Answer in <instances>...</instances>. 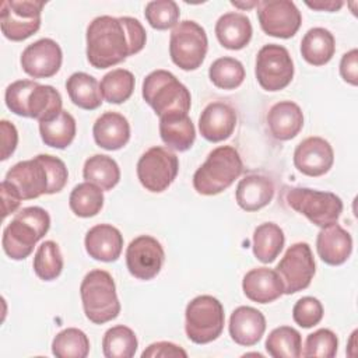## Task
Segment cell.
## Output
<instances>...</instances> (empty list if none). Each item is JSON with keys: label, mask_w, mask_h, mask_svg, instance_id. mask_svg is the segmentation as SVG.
I'll list each match as a JSON object with an SVG mask.
<instances>
[{"label": "cell", "mask_w": 358, "mask_h": 358, "mask_svg": "<svg viewBox=\"0 0 358 358\" xmlns=\"http://www.w3.org/2000/svg\"><path fill=\"white\" fill-rule=\"evenodd\" d=\"M87 59L95 69H108L138 53L147 41L144 27L133 17L101 15L87 27Z\"/></svg>", "instance_id": "cell-1"}, {"label": "cell", "mask_w": 358, "mask_h": 358, "mask_svg": "<svg viewBox=\"0 0 358 358\" xmlns=\"http://www.w3.org/2000/svg\"><path fill=\"white\" fill-rule=\"evenodd\" d=\"M67 178V168L60 158L39 154L11 166L4 180L17 189L22 200H31L42 194L59 193L66 186Z\"/></svg>", "instance_id": "cell-2"}, {"label": "cell", "mask_w": 358, "mask_h": 358, "mask_svg": "<svg viewBox=\"0 0 358 358\" xmlns=\"http://www.w3.org/2000/svg\"><path fill=\"white\" fill-rule=\"evenodd\" d=\"M50 227V217L46 210L38 206L20 210L3 231V250L13 260L28 257L38 241Z\"/></svg>", "instance_id": "cell-3"}, {"label": "cell", "mask_w": 358, "mask_h": 358, "mask_svg": "<svg viewBox=\"0 0 358 358\" xmlns=\"http://www.w3.org/2000/svg\"><path fill=\"white\" fill-rule=\"evenodd\" d=\"M243 164L231 145L214 148L193 175V187L203 196H214L228 189L241 176Z\"/></svg>", "instance_id": "cell-4"}, {"label": "cell", "mask_w": 358, "mask_h": 358, "mask_svg": "<svg viewBox=\"0 0 358 358\" xmlns=\"http://www.w3.org/2000/svg\"><path fill=\"white\" fill-rule=\"evenodd\" d=\"M83 309L87 319L103 324L117 317L120 302L112 275L105 270H92L85 274L80 285Z\"/></svg>", "instance_id": "cell-5"}, {"label": "cell", "mask_w": 358, "mask_h": 358, "mask_svg": "<svg viewBox=\"0 0 358 358\" xmlns=\"http://www.w3.org/2000/svg\"><path fill=\"white\" fill-rule=\"evenodd\" d=\"M141 94L158 117L187 113L192 106L189 90L166 70L151 71L143 81Z\"/></svg>", "instance_id": "cell-6"}, {"label": "cell", "mask_w": 358, "mask_h": 358, "mask_svg": "<svg viewBox=\"0 0 358 358\" xmlns=\"http://www.w3.org/2000/svg\"><path fill=\"white\" fill-rule=\"evenodd\" d=\"M224 306L211 295H199L186 306V336L196 344H207L217 340L224 330Z\"/></svg>", "instance_id": "cell-7"}, {"label": "cell", "mask_w": 358, "mask_h": 358, "mask_svg": "<svg viewBox=\"0 0 358 358\" xmlns=\"http://www.w3.org/2000/svg\"><path fill=\"white\" fill-rule=\"evenodd\" d=\"M285 201L292 210L320 228L337 222L343 213L341 199L331 192L292 187L285 193Z\"/></svg>", "instance_id": "cell-8"}, {"label": "cell", "mask_w": 358, "mask_h": 358, "mask_svg": "<svg viewBox=\"0 0 358 358\" xmlns=\"http://www.w3.org/2000/svg\"><path fill=\"white\" fill-rule=\"evenodd\" d=\"M208 39L204 28L196 21L185 20L173 27L169 38V55L182 70H196L204 62Z\"/></svg>", "instance_id": "cell-9"}, {"label": "cell", "mask_w": 358, "mask_h": 358, "mask_svg": "<svg viewBox=\"0 0 358 358\" xmlns=\"http://www.w3.org/2000/svg\"><path fill=\"white\" fill-rule=\"evenodd\" d=\"M42 0H6L1 3L0 27L3 35L14 42L34 35L41 27Z\"/></svg>", "instance_id": "cell-10"}, {"label": "cell", "mask_w": 358, "mask_h": 358, "mask_svg": "<svg viewBox=\"0 0 358 358\" xmlns=\"http://www.w3.org/2000/svg\"><path fill=\"white\" fill-rule=\"evenodd\" d=\"M179 171L178 157L164 147L148 148L137 162V178L140 183L152 193L166 190Z\"/></svg>", "instance_id": "cell-11"}, {"label": "cell", "mask_w": 358, "mask_h": 358, "mask_svg": "<svg viewBox=\"0 0 358 358\" xmlns=\"http://www.w3.org/2000/svg\"><path fill=\"white\" fill-rule=\"evenodd\" d=\"M255 74L266 91L274 92L285 88L294 77V63L288 50L277 43L264 45L257 52Z\"/></svg>", "instance_id": "cell-12"}, {"label": "cell", "mask_w": 358, "mask_h": 358, "mask_svg": "<svg viewBox=\"0 0 358 358\" xmlns=\"http://www.w3.org/2000/svg\"><path fill=\"white\" fill-rule=\"evenodd\" d=\"M275 271L282 281L284 294L291 295L308 288L316 271L310 246L306 242L291 245L277 264Z\"/></svg>", "instance_id": "cell-13"}, {"label": "cell", "mask_w": 358, "mask_h": 358, "mask_svg": "<svg viewBox=\"0 0 358 358\" xmlns=\"http://www.w3.org/2000/svg\"><path fill=\"white\" fill-rule=\"evenodd\" d=\"M257 18L262 29L275 38L294 36L302 22V15L295 3L289 0H263L257 4Z\"/></svg>", "instance_id": "cell-14"}, {"label": "cell", "mask_w": 358, "mask_h": 358, "mask_svg": "<svg viewBox=\"0 0 358 358\" xmlns=\"http://www.w3.org/2000/svg\"><path fill=\"white\" fill-rule=\"evenodd\" d=\"M164 259V248L150 235H140L134 238L126 249L127 270L138 280L147 281L154 278L161 271Z\"/></svg>", "instance_id": "cell-15"}, {"label": "cell", "mask_w": 358, "mask_h": 358, "mask_svg": "<svg viewBox=\"0 0 358 358\" xmlns=\"http://www.w3.org/2000/svg\"><path fill=\"white\" fill-rule=\"evenodd\" d=\"M63 60L59 43L50 38H42L28 45L21 53V67L32 78H48L55 76Z\"/></svg>", "instance_id": "cell-16"}, {"label": "cell", "mask_w": 358, "mask_h": 358, "mask_svg": "<svg viewBox=\"0 0 358 358\" xmlns=\"http://www.w3.org/2000/svg\"><path fill=\"white\" fill-rule=\"evenodd\" d=\"M333 162L334 152L330 143L317 136L302 140L294 151V165L306 176H322L327 173Z\"/></svg>", "instance_id": "cell-17"}, {"label": "cell", "mask_w": 358, "mask_h": 358, "mask_svg": "<svg viewBox=\"0 0 358 358\" xmlns=\"http://www.w3.org/2000/svg\"><path fill=\"white\" fill-rule=\"evenodd\" d=\"M236 112L235 109L221 101L210 102L199 117L200 134L211 141L218 143L227 140L235 130Z\"/></svg>", "instance_id": "cell-18"}, {"label": "cell", "mask_w": 358, "mask_h": 358, "mask_svg": "<svg viewBox=\"0 0 358 358\" xmlns=\"http://www.w3.org/2000/svg\"><path fill=\"white\" fill-rule=\"evenodd\" d=\"M319 257L330 266H340L352 252V238L340 224L334 222L323 227L316 238Z\"/></svg>", "instance_id": "cell-19"}, {"label": "cell", "mask_w": 358, "mask_h": 358, "mask_svg": "<svg viewBox=\"0 0 358 358\" xmlns=\"http://www.w3.org/2000/svg\"><path fill=\"white\" fill-rule=\"evenodd\" d=\"M229 336L243 347L255 345L260 341L266 330L264 315L252 306H238L229 317Z\"/></svg>", "instance_id": "cell-20"}, {"label": "cell", "mask_w": 358, "mask_h": 358, "mask_svg": "<svg viewBox=\"0 0 358 358\" xmlns=\"http://www.w3.org/2000/svg\"><path fill=\"white\" fill-rule=\"evenodd\" d=\"M84 245L90 257L106 263L116 262L123 249V236L116 227L98 224L87 232Z\"/></svg>", "instance_id": "cell-21"}, {"label": "cell", "mask_w": 358, "mask_h": 358, "mask_svg": "<svg viewBox=\"0 0 358 358\" xmlns=\"http://www.w3.org/2000/svg\"><path fill=\"white\" fill-rule=\"evenodd\" d=\"M246 298L259 303H268L284 294V285L275 270L257 267L248 271L242 280Z\"/></svg>", "instance_id": "cell-22"}, {"label": "cell", "mask_w": 358, "mask_h": 358, "mask_svg": "<svg viewBox=\"0 0 358 358\" xmlns=\"http://www.w3.org/2000/svg\"><path fill=\"white\" fill-rule=\"evenodd\" d=\"M267 126L274 138L291 140L302 130L303 113L295 102L280 101L268 109Z\"/></svg>", "instance_id": "cell-23"}, {"label": "cell", "mask_w": 358, "mask_h": 358, "mask_svg": "<svg viewBox=\"0 0 358 358\" xmlns=\"http://www.w3.org/2000/svg\"><path fill=\"white\" fill-rule=\"evenodd\" d=\"M92 134L95 143L108 151L124 147L130 138V124L117 112H105L94 123Z\"/></svg>", "instance_id": "cell-24"}, {"label": "cell", "mask_w": 358, "mask_h": 358, "mask_svg": "<svg viewBox=\"0 0 358 358\" xmlns=\"http://www.w3.org/2000/svg\"><path fill=\"white\" fill-rule=\"evenodd\" d=\"M274 196V185L264 175L250 173L239 180L235 192L238 206L245 211H257L266 207Z\"/></svg>", "instance_id": "cell-25"}, {"label": "cell", "mask_w": 358, "mask_h": 358, "mask_svg": "<svg viewBox=\"0 0 358 358\" xmlns=\"http://www.w3.org/2000/svg\"><path fill=\"white\" fill-rule=\"evenodd\" d=\"M253 28L250 20L241 13H225L215 24V36L218 42L231 50L243 49L252 39Z\"/></svg>", "instance_id": "cell-26"}, {"label": "cell", "mask_w": 358, "mask_h": 358, "mask_svg": "<svg viewBox=\"0 0 358 358\" xmlns=\"http://www.w3.org/2000/svg\"><path fill=\"white\" fill-rule=\"evenodd\" d=\"M162 141L175 151H187L196 140V129L187 113H172L159 117Z\"/></svg>", "instance_id": "cell-27"}, {"label": "cell", "mask_w": 358, "mask_h": 358, "mask_svg": "<svg viewBox=\"0 0 358 358\" xmlns=\"http://www.w3.org/2000/svg\"><path fill=\"white\" fill-rule=\"evenodd\" d=\"M334 52L336 39L326 28H310L301 41V55L309 64L323 66L331 60Z\"/></svg>", "instance_id": "cell-28"}, {"label": "cell", "mask_w": 358, "mask_h": 358, "mask_svg": "<svg viewBox=\"0 0 358 358\" xmlns=\"http://www.w3.org/2000/svg\"><path fill=\"white\" fill-rule=\"evenodd\" d=\"M66 90L70 101L85 110H94L102 103V94L95 77L77 71L73 73L66 81Z\"/></svg>", "instance_id": "cell-29"}, {"label": "cell", "mask_w": 358, "mask_h": 358, "mask_svg": "<svg viewBox=\"0 0 358 358\" xmlns=\"http://www.w3.org/2000/svg\"><path fill=\"white\" fill-rule=\"evenodd\" d=\"M62 95L52 85L36 84L27 102V117L38 122L50 120L62 112Z\"/></svg>", "instance_id": "cell-30"}, {"label": "cell", "mask_w": 358, "mask_h": 358, "mask_svg": "<svg viewBox=\"0 0 358 358\" xmlns=\"http://www.w3.org/2000/svg\"><path fill=\"white\" fill-rule=\"evenodd\" d=\"M285 243L282 229L274 222L260 224L253 232V255L262 263L274 262Z\"/></svg>", "instance_id": "cell-31"}, {"label": "cell", "mask_w": 358, "mask_h": 358, "mask_svg": "<svg viewBox=\"0 0 358 358\" xmlns=\"http://www.w3.org/2000/svg\"><path fill=\"white\" fill-rule=\"evenodd\" d=\"M39 133L46 145L63 150L76 137V120L67 110H62L53 119L39 122Z\"/></svg>", "instance_id": "cell-32"}, {"label": "cell", "mask_w": 358, "mask_h": 358, "mask_svg": "<svg viewBox=\"0 0 358 358\" xmlns=\"http://www.w3.org/2000/svg\"><path fill=\"white\" fill-rule=\"evenodd\" d=\"M83 176L85 182L95 183L102 190H110L120 180V169L112 157L95 154L84 162Z\"/></svg>", "instance_id": "cell-33"}, {"label": "cell", "mask_w": 358, "mask_h": 358, "mask_svg": "<svg viewBox=\"0 0 358 358\" xmlns=\"http://www.w3.org/2000/svg\"><path fill=\"white\" fill-rule=\"evenodd\" d=\"M266 351L273 358H299L302 355V338L291 326H280L266 338Z\"/></svg>", "instance_id": "cell-34"}, {"label": "cell", "mask_w": 358, "mask_h": 358, "mask_svg": "<svg viewBox=\"0 0 358 358\" xmlns=\"http://www.w3.org/2000/svg\"><path fill=\"white\" fill-rule=\"evenodd\" d=\"M69 204L71 211L81 218L96 215L103 206V193L99 186L91 182H83L74 186L70 193Z\"/></svg>", "instance_id": "cell-35"}, {"label": "cell", "mask_w": 358, "mask_h": 358, "mask_svg": "<svg viewBox=\"0 0 358 358\" xmlns=\"http://www.w3.org/2000/svg\"><path fill=\"white\" fill-rule=\"evenodd\" d=\"M137 337L134 331L123 324L106 330L102 338V351L106 358H131L137 351Z\"/></svg>", "instance_id": "cell-36"}, {"label": "cell", "mask_w": 358, "mask_h": 358, "mask_svg": "<svg viewBox=\"0 0 358 358\" xmlns=\"http://www.w3.org/2000/svg\"><path fill=\"white\" fill-rule=\"evenodd\" d=\"M134 76L126 69H115L106 73L99 84L102 98L109 103H122L127 101L134 90Z\"/></svg>", "instance_id": "cell-37"}, {"label": "cell", "mask_w": 358, "mask_h": 358, "mask_svg": "<svg viewBox=\"0 0 358 358\" xmlns=\"http://www.w3.org/2000/svg\"><path fill=\"white\" fill-rule=\"evenodd\" d=\"M52 352L57 358H85L90 352V340L83 330L67 327L55 336Z\"/></svg>", "instance_id": "cell-38"}, {"label": "cell", "mask_w": 358, "mask_h": 358, "mask_svg": "<svg viewBox=\"0 0 358 358\" xmlns=\"http://www.w3.org/2000/svg\"><path fill=\"white\" fill-rule=\"evenodd\" d=\"M208 77L217 88L235 90L245 80V67L238 59L224 56L211 63Z\"/></svg>", "instance_id": "cell-39"}, {"label": "cell", "mask_w": 358, "mask_h": 358, "mask_svg": "<svg viewBox=\"0 0 358 358\" xmlns=\"http://www.w3.org/2000/svg\"><path fill=\"white\" fill-rule=\"evenodd\" d=\"M34 271L43 281L57 278L63 270V256L60 248L53 241L42 242L34 256Z\"/></svg>", "instance_id": "cell-40"}, {"label": "cell", "mask_w": 358, "mask_h": 358, "mask_svg": "<svg viewBox=\"0 0 358 358\" xmlns=\"http://www.w3.org/2000/svg\"><path fill=\"white\" fill-rule=\"evenodd\" d=\"M144 15L154 29L165 31L178 25L180 10L173 0H154L147 3Z\"/></svg>", "instance_id": "cell-41"}, {"label": "cell", "mask_w": 358, "mask_h": 358, "mask_svg": "<svg viewBox=\"0 0 358 358\" xmlns=\"http://www.w3.org/2000/svg\"><path fill=\"white\" fill-rule=\"evenodd\" d=\"M337 347H338L337 336L329 329H319L306 337L302 355L306 358H310V357L333 358L337 354Z\"/></svg>", "instance_id": "cell-42"}, {"label": "cell", "mask_w": 358, "mask_h": 358, "mask_svg": "<svg viewBox=\"0 0 358 358\" xmlns=\"http://www.w3.org/2000/svg\"><path fill=\"white\" fill-rule=\"evenodd\" d=\"M36 81L32 80H18L11 83L6 88L4 101L7 108L22 117H27V102L31 91L36 87Z\"/></svg>", "instance_id": "cell-43"}, {"label": "cell", "mask_w": 358, "mask_h": 358, "mask_svg": "<svg viewBox=\"0 0 358 358\" xmlns=\"http://www.w3.org/2000/svg\"><path fill=\"white\" fill-rule=\"evenodd\" d=\"M292 317L294 322L303 329L313 327L323 317V305L317 298L302 296L292 308Z\"/></svg>", "instance_id": "cell-44"}, {"label": "cell", "mask_w": 358, "mask_h": 358, "mask_svg": "<svg viewBox=\"0 0 358 358\" xmlns=\"http://www.w3.org/2000/svg\"><path fill=\"white\" fill-rule=\"evenodd\" d=\"M186 358L187 352L169 341H157L150 344L143 352L141 358Z\"/></svg>", "instance_id": "cell-45"}, {"label": "cell", "mask_w": 358, "mask_h": 358, "mask_svg": "<svg viewBox=\"0 0 358 358\" xmlns=\"http://www.w3.org/2000/svg\"><path fill=\"white\" fill-rule=\"evenodd\" d=\"M340 76L341 78L351 84H358V50L351 49L350 52L344 53L340 60Z\"/></svg>", "instance_id": "cell-46"}, {"label": "cell", "mask_w": 358, "mask_h": 358, "mask_svg": "<svg viewBox=\"0 0 358 358\" xmlns=\"http://www.w3.org/2000/svg\"><path fill=\"white\" fill-rule=\"evenodd\" d=\"M0 129H1V161H6L17 148L18 143V133L15 126L3 119L0 122Z\"/></svg>", "instance_id": "cell-47"}, {"label": "cell", "mask_w": 358, "mask_h": 358, "mask_svg": "<svg viewBox=\"0 0 358 358\" xmlns=\"http://www.w3.org/2000/svg\"><path fill=\"white\" fill-rule=\"evenodd\" d=\"M0 192H1V213L3 218H6L8 214L14 213L20 204H21V196L18 194L17 189L8 183L7 180H3L0 185Z\"/></svg>", "instance_id": "cell-48"}, {"label": "cell", "mask_w": 358, "mask_h": 358, "mask_svg": "<svg viewBox=\"0 0 358 358\" xmlns=\"http://www.w3.org/2000/svg\"><path fill=\"white\" fill-rule=\"evenodd\" d=\"M305 4L313 10H319V11H329V13H333V11H337L340 10L344 3L343 1H333V0H329V1H305Z\"/></svg>", "instance_id": "cell-49"}, {"label": "cell", "mask_w": 358, "mask_h": 358, "mask_svg": "<svg viewBox=\"0 0 358 358\" xmlns=\"http://www.w3.org/2000/svg\"><path fill=\"white\" fill-rule=\"evenodd\" d=\"M232 6L238 7V8H252V7H257L259 1H249V3H241V1H231Z\"/></svg>", "instance_id": "cell-50"}]
</instances>
